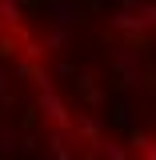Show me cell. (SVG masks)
<instances>
[{
    "label": "cell",
    "mask_w": 156,
    "mask_h": 160,
    "mask_svg": "<svg viewBox=\"0 0 156 160\" xmlns=\"http://www.w3.org/2000/svg\"><path fill=\"white\" fill-rule=\"evenodd\" d=\"M24 20V0H0V28H20Z\"/></svg>",
    "instance_id": "obj_8"
},
{
    "label": "cell",
    "mask_w": 156,
    "mask_h": 160,
    "mask_svg": "<svg viewBox=\"0 0 156 160\" xmlns=\"http://www.w3.org/2000/svg\"><path fill=\"white\" fill-rule=\"evenodd\" d=\"M104 136V116H96V112H80V116H72V140L76 144H96V140Z\"/></svg>",
    "instance_id": "obj_3"
},
{
    "label": "cell",
    "mask_w": 156,
    "mask_h": 160,
    "mask_svg": "<svg viewBox=\"0 0 156 160\" xmlns=\"http://www.w3.org/2000/svg\"><path fill=\"white\" fill-rule=\"evenodd\" d=\"M84 100H88V104H96V108H100V104H104V92H100V88H84Z\"/></svg>",
    "instance_id": "obj_13"
},
{
    "label": "cell",
    "mask_w": 156,
    "mask_h": 160,
    "mask_svg": "<svg viewBox=\"0 0 156 160\" xmlns=\"http://www.w3.org/2000/svg\"><path fill=\"white\" fill-rule=\"evenodd\" d=\"M40 44H44V52H64V48L72 44V28H56V24H52Z\"/></svg>",
    "instance_id": "obj_7"
},
{
    "label": "cell",
    "mask_w": 156,
    "mask_h": 160,
    "mask_svg": "<svg viewBox=\"0 0 156 160\" xmlns=\"http://www.w3.org/2000/svg\"><path fill=\"white\" fill-rule=\"evenodd\" d=\"M44 144H48V156H52V160H76V148H72V132H64V128H52Z\"/></svg>",
    "instance_id": "obj_4"
},
{
    "label": "cell",
    "mask_w": 156,
    "mask_h": 160,
    "mask_svg": "<svg viewBox=\"0 0 156 160\" xmlns=\"http://www.w3.org/2000/svg\"><path fill=\"white\" fill-rule=\"evenodd\" d=\"M0 96H8V72H4V64H0Z\"/></svg>",
    "instance_id": "obj_14"
},
{
    "label": "cell",
    "mask_w": 156,
    "mask_h": 160,
    "mask_svg": "<svg viewBox=\"0 0 156 160\" xmlns=\"http://www.w3.org/2000/svg\"><path fill=\"white\" fill-rule=\"evenodd\" d=\"M52 76H60V80H72V76H76V68H72L68 60H56V64H52Z\"/></svg>",
    "instance_id": "obj_10"
},
{
    "label": "cell",
    "mask_w": 156,
    "mask_h": 160,
    "mask_svg": "<svg viewBox=\"0 0 156 160\" xmlns=\"http://www.w3.org/2000/svg\"><path fill=\"white\" fill-rule=\"evenodd\" d=\"M132 152H136L140 160H156V140L148 136V132H136V136H132Z\"/></svg>",
    "instance_id": "obj_9"
},
{
    "label": "cell",
    "mask_w": 156,
    "mask_h": 160,
    "mask_svg": "<svg viewBox=\"0 0 156 160\" xmlns=\"http://www.w3.org/2000/svg\"><path fill=\"white\" fill-rule=\"evenodd\" d=\"M32 72H36V60H28V56H24V60L16 64V76H20V80H32Z\"/></svg>",
    "instance_id": "obj_11"
},
{
    "label": "cell",
    "mask_w": 156,
    "mask_h": 160,
    "mask_svg": "<svg viewBox=\"0 0 156 160\" xmlns=\"http://www.w3.org/2000/svg\"><path fill=\"white\" fill-rule=\"evenodd\" d=\"M36 112H44V120L52 128L72 132V108L64 104V96H60L56 88H36Z\"/></svg>",
    "instance_id": "obj_1"
},
{
    "label": "cell",
    "mask_w": 156,
    "mask_h": 160,
    "mask_svg": "<svg viewBox=\"0 0 156 160\" xmlns=\"http://www.w3.org/2000/svg\"><path fill=\"white\" fill-rule=\"evenodd\" d=\"M48 12H52V24H56V28H76V20H80V12H76L72 0H52Z\"/></svg>",
    "instance_id": "obj_5"
},
{
    "label": "cell",
    "mask_w": 156,
    "mask_h": 160,
    "mask_svg": "<svg viewBox=\"0 0 156 160\" xmlns=\"http://www.w3.org/2000/svg\"><path fill=\"white\" fill-rule=\"evenodd\" d=\"M36 144H40V140H36V132H20V148H24V152H32Z\"/></svg>",
    "instance_id": "obj_12"
},
{
    "label": "cell",
    "mask_w": 156,
    "mask_h": 160,
    "mask_svg": "<svg viewBox=\"0 0 156 160\" xmlns=\"http://www.w3.org/2000/svg\"><path fill=\"white\" fill-rule=\"evenodd\" d=\"M96 160H132V152H128V144H124V140H104V136H100Z\"/></svg>",
    "instance_id": "obj_6"
},
{
    "label": "cell",
    "mask_w": 156,
    "mask_h": 160,
    "mask_svg": "<svg viewBox=\"0 0 156 160\" xmlns=\"http://www.w3.org/2000/svg\"><path fill=\"white\" fill-rule=\"evenodd\" d=\"M112 68H116L120 84H140V52L136 48H128V44L112 48Z\"/></svg>",
    "instance_id": "obj_2"
}]
</instances>
